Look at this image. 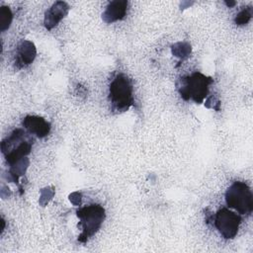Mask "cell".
Returning <instances> with one entry per match:
<instances>
[{"label":"cell","mask_w":253,"mask_h":253,"mask_svg":"<svg viewBox=\"0 0 253 253\" xmlns=\"http://www.w3.org/2000/svg\"><path fill=\"white\" fill-rule=\"evenodd\" d=\"M212 81L211 77L196 71L180 78L176 86L182 99L185 101L191 99L197 104H202L209 94V88Z\"/></svg>","instance_id":"cell-1"},{"label":"cell","mask_w":253,"mask_h":253,"mask_svg":"<svg viewBox=\"0 0 253 253\" xmlns=\"http://www.w3.org/2000/svg\"><path fill=\"white\" fill-rule=\"evenodd\" d=\"M33 142L34 139L28 138L27 133L22 128L14 129L1 142V152L6 162L12 165L27 157L32 151Z\"/></svg>","instance_id":"cell-2"},{"label":"cell","mask_w":253,"mask_h":253,"mask_svg":"<svg viewBox=\"0 0 253 253\" xmlns=\"http://www.w3.org/2000/svg\"><path fill=\"white\" fill-rule=\"evenodd\" d=\"M109 100L112 111L123 113L133 105L132 84L124 73H118L109 86Z\"/></svg>","instance_id":"cell-3"},{"label":"cell","mask_w":253,"mask_h":253,"mask_svg":"<svg viewBox=\"0 0 253 253\" xmlns=\"http://www.w3.org/2000/svg\"><path fill=\"white\" fill-rule=\"evenodd\" d=\"M76 215L80 220L78 226L82 229L78 241L85 243L100 229L106 217V211L101 205L91 204L78 209Z\"/></svg>","instance_id":"cell-4"},{"label":"cell","mask_w":253,"mask_h":253,"mask_svg":"<svg viewBox=\"0 0 253 253\" xmlns=\"http://www.w3.org/2000/svg\"><path fill=\"white\" fill-rule=\"evenodd\" d=\"M225 202L240 214L250 215L253 211L252 191L245 182H233L225 192Z\"/></svg>","instance_id":"cell-5"},{"label":"cell","mask_w":253,"mask_h":253,"mask_svg":"<svg viewBox=\"0 0 253 253\" xmlns=\"http://www.w3.org/2000/svg\"><path fill=\"white\" fill-rule=\"evenodd\" d=\"M214 226L224 239H232L238 232L241 216L227 208L219 209L213 217Z\"/></svg>","instance_id":"cell-6"},{"label":"cell","mask_w":253,"mask_h":253,"mask_svg":"<svg viewBox=\"0 0 253 253\" xmlns=\"http://www.w3.org/2000/svg\"><path fill=\"white\" fill-rule=\"evenodd\" d=\"M69 6L66 2L56 1L50 8L45 11L43 25L46 30L50 31L58 25V23L68 14Z\"/></svg>","instance_id":"cell-7"},{"label":"cell","mask_w":253,"mask_h":253,"mask_svg":"<svg viewBox=\"0 0 253 253\" xmlns=\"http://www.w3.org/2000/svg\"><path fill=\"white\" fill-rule=\"evenodd\" d=\"M22 125L29 133L35 134L40 138L45 137L51 128L50 123L39 116H26L22 122Z\"/></svg>","instance_id":"cell-8"},{"label":"cell","mask_w":253,"mask_h":253,"mask_svg":"<svg viewBox=\"0 0 253 253\" xmlns=\"http://www.w3.org/2000/svg\"><path fill=\"white\" fill-rule=\"evenodd\" d=\"M37 55V48L34 42L28 40L22 41L16 50L15 65L17 68H23L31 64Z\"/></svg>","instance_id":"cell-9"},{"label":"cell","mask_w":253,"mask_h":253,"mask_svg":"<svg viewBox=\"0 0 253 253\" xmlns=\"http://www.w3.org/2000/svg\"><path fill=\"white\" fill-rule=\"evenodd\" d=\"M127 10L126 0H115L108 4L106 10L102 14V19L105 23L111 24L113 22L125 18Z\"/></svg>","instance_id":"cell-10"},{"label":"cell","mask_w":253,"mask_h":253,"mask_svg":"<svg viewBox=\"0 0 253 253\" xmlns=\"http://www.w3.org/2000/svg\"><path fill=\"white\" fill-rule=\"evenodd\" d=\"M29 164H30V160L25 157L23 159H21L20 161L10 165V168H9V171H8V174L10 176V179L15 182V183H18L19 182V178L23 175H25L28 167H29Z\"/></svg>","instance_id":"cell-11"},{"label":"cell","mask_w":253,"mask_h":253,"mask_svg":"<svg viewBox=\"0 0 253 253\" xmlns=\"http://www.w3.org/2000/svg\"><path fill=\"white\" fill-rule=\"evenodd\" d=\"M171 52L174 56L183 60L190 56L192 52V47H191V44L186 42H179L172 44Z\"/></svg>","instance_id":"cell-12"},{"label":"cell","mask_w":253,"mask_h":253,"mask_svg":"<svg viewBox=\"0 0 253 253\" xmlns=\"http://www.w3.org/2000/svg\"><path fill=\"white\" fill-rule=\"evenodd\" d=\"M13 20V13L8 6H1L0 8V30L5 32L11 26Z\"/></svg>","instance_id":"cell-13"},{"label":"cell","mask_w":253,"mask_h":253,"mask_svg":"<svg viewBox=\"0 0 253 253\" xmlns=\"http://www.w3.org/2000/svg\"><path fill=\"white\" fill-rule=\"evenodd\" d=\"M252 18V8L250 6L244 7L234 18V23L238 26L246 25Z\"/></svg>","instance_id":"cell-14"},{"label":"cell","mask_w":253,"mask_h":253,"mask_svg":"<svg viewBox=\"0 0 253 253\" xmlns=\"http://www.w3.org/2000/svg\"><path fill=\"white\" fill-rule=\"evenodd\" d=\"M54 188L53 187H45L41 190V195H40V200L39 203L42 207L46 206L49 201L53 198L54 196Z\"/></svg>","instance_id":"cell-15"},{"label":"cell","mask_w":253,"mask_h":253,"mask_svg":"<svg viewBox=\"0 0 253 253\" xmlns=\"http://www.w3.org/2000/svg\"><path fill=\"white\" fill-rule=\"evenodd\" d=\"M205 106L209 109H213L215 111H219L220 107V102L218 99H216L214 96H210L205 103Z\"/></svg>","instance_id":"cell-16"},{"label":"cell","mask_w":253,"mask_h":253,"mask_svg":"<svg viewBox=\"0 0 253 253\" xmlns=\"http://www.w3.org/2000/svg\"><path fill=\"white\" fill-rule=\"evenodd\" d=\"M68 199L74 206H80L82 203V194L79 192H73L68 196Z\"/></svg>","instance_id":"cell-17"},{"label":"cell","mask_w":253,"mask_h":253,"mask_svg":"<svg viewBox=\"0 0 253 253\" xmlns=\"http://www.w3.org/2000/svg\"><path fill=\"white\" fill-rule=\"evenodd\" d=\"M224 3H225V5H226L227 7H229V8L233 7V6L236 4V2H234V1H229V2H228V1H225Z\"/></svg>","instance_id":"cell-18"},{"label":"cell","mask_w":253,"mask_h":253,"mask_svg":"<svg viewBox=\"0 0 253 253\" xmlns=\"http://www.w3.org/2000/svg\"><path fill=\"white\" fill-rule=\"evenodd\" d=\"M4 228H5V220L2 218V231L4 230Z\"/></svg>","instance_id":"cell-19"}]
</instances>
